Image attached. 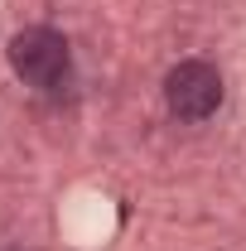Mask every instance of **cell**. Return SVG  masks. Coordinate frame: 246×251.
I'll return each instance as SVG.
<instances>
[{
    "label": "cell",
    "mask_w": 246,
    "mask_h": 251,
    "mask_svg": "<svg viewBox=\"0 0 246 251\" xmlns=\"http://www.w3.org/2000/svg\"><path fill=\"white\" fill-rule=\"evenodd\" d=\"M164 101L179 121H208L222 106V73L203 58H184L164 73Z\"/></svg>",
    "instance_id": "obj_2"
},
{
    "label": "cell",
    "mask_w": 246,
    "mask_h": 251,
    "mask_svg": "<svg viewBox=\"0 0 246 251\" xmlns=\"http://www.w3.org/2000/svg\"><path fill=\"white\" fill-rule=\"evenodd\" d=\"M5 53H10L15 77L29 82V87H39V92H58L63 82L73 77V49H68V39H63L58 29H49V25L15 29L10 44H5Z\"/></svg>",
    "instance_id": "obj_1"
}]
</instances>
